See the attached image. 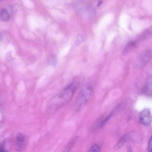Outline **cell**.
<instances>
[{"instance_id": "5bb4252c", "label": "cell", "mask_w": 152, "mask_h": 152, "mask_svg": "<svg viewBox=\"0 0 152 152\" xmlns=\"http://www.w3.org/2000/svg\"><path fill=\"white\" fill-rule=\"evenodd\" d=\"M0 152H7L6 148H5L4 144H3L1 146Z\"/></svg>"}, {"instance_id": "4fadbf2b", "label": "cell", "mask_w": 152, "mask_h": 152, "mask_svg": "<svg viewBox=\"0 0 152 152\" xmlns=\"http://www.w3.org/2000/svg\"><path fill=\"white\" fill-rule=\"evenodd\" d=\"M148 151V152H152V135L150 139L149 142Z\"/></svg>"}, {"instance_id": "2e32d148", "label": "cell", "mask_w": 152, "mask_h": 152, "mask_svg": "<svg viewBox=\"0 0 152 152\" xmlns=\"http://www.w3.org/2000/svg\"><path fill=\"white\" fill-rule=\"evenodd\" d=\"M102 3V1H100L98 3V6H99L100 5H101V4Z\"/></svg>"}, {"instance_id": "ba28073f", "label": "cell", "mask_w": 152, "mask_h": 152, "mask_svg": "<svg viewBox=\"0 0 152 152\" xmlns=\"http://www.w3.org/2000/svg\"><path fill=\"white\" fill-rule=\"evenodd\" d=\"M136 43L134 42H129L125 46L123 50L122 53L125 54L132 50L136 47Z\"/></svg>"}, {"instance_id": "8fae6325", "label": "cell", "mask_w": 152, "mask_h": 152, "mask_svg": "<svg viewBox=\"0 0 152 152\" xmlns=\"http://www.w3.org/2000/svg\"><path fill=\"white\" fill-rule=\"evenodd\" d=\"M100 148L99 146L95 144L93 145L89 149L88 152H100Z\"/></svg>"}, {"instance_id": "277c9868", "label": "cell", "mask_w": 152, "mask_h": 152, "mask_svg": "<svg viewBox=\"0 0 152 152\" xmlns=\"http://www.w3.org/2000/svg\"><path fill=\"white\" fill-rule=\"evenodd\" d=\"M27 141V136L22 133H18L15 137V149L18 152L23 151L25 147Z\"/></svg>"}, {"instance_id": "6da1fadb", "label": "cell", "mask_w": 152, "mask_h": 152, "mask_svg": "<svg viewBox=\"0 0 152 152\" xmlns=\"http://www.w3.org/2000/svg\"><path fill=\"white\" fill-rule=\"evenodd\" d=\"M78 84L73 82L58 94L52 103V107L54 108H59L70 101Z\"/></svg>"}, {"instance_id": "7a4b0ae2", "label": "cell", "mask_w": 152, "mask_h": 152, "mask_svg": "<svg viewBox=\"0 0 152 152\" xmlns=\"http://www.w3.org/2000/svg\"><path fill=\"white\" fill-rule=\"evenodd\" d=\"M92 90V87L88 84L80 92L75 103L76 112H79L83 108L91 97Z\"/></svg>"}, {"instance_id": "8992f818", "label": "cell", "mask_w": 152, "mask_h": 152, "mask_svg": "<svg viewBox=\"0 0 152 152\" xmlns=\"http://www.w3.org/2000/svg\"><path fill=\"white\" fill-rule=\"evenodd\" d=\"M130 139H131V138L129 133L124 135L115 145L114 147L113 150L115 151L118 150Z\"/></svg>"}, {"instance_id": "52a82bcc", "label": "cell", "mask_w": 152, "mask_h": 152, "mask_svg": "<svg viewBox=\"0 0 152 152\" xmlns=\"http://www.w3.org/2000/svg\"><path fill=\"white\" fill-rule=\"evenodd\" d=\"M143 92L147 96H152V81L148 82L145 85Z\"/></svg>"}, {"instance_id": "5b68a950", "label": "cell", "mask_w": 152, "mask_h": 152, "mask_svg": "<svg viewBox=\"0 0 152 152\" xmlns=\"http://www.w3.org/2000/svg\"><path fill=\"white\" fill-rule=\"evenodd\" d=\"M152 117L149 109L145 108L141 111L140 113L139 121L142 124L145 125L151 124Z\"/></svg>"}, {"instance_id": "3957f363", "label": "cell", "mask_w": 152, "mask_h": 152, "mask_svg": "<svg viewBox=\"0 0 152 152\" xmlns=\"http://www.w3.org/2000/svg\"><path fill=\"white\" fill-rule=\"evenodd\" d=\"M152 58V50L147 49L141 53L135 60L134 65L135 67L140 68L144 66Z\"/></svg>"}, {"instance_id": "9a60e30c", "label": "cell", "mask_w": 152, "mask_h": 152, "mask_svg": "<svg viewBox=\"0 0 152 152\" xmlns=\"http://www.w3.org/2000/svg\"><path fill=\"white\" fill-rule=\"evenodd\" d=\"M127 152H132V149L131 146L130 145L126 146Z\"/></svg>"}, {"instance_id": "9c48e42d", "label": "cell", "mask_w": 152, "mask_h": 152, "mask_svg": "<svg viewBox=\"0 0 152 152\" xmlns=\"http://www.w3.org/2000/svg\"><path fill=\"white\" fill-rule=\"evenodd\" d=\"M78 138V136H76L72 139L65 147L62 152H69L71 148L77 142Z\"/></svg>"}, {"instance_id": "30bf717a", "label": "cell", "mask_w": 152, "mask_h": 152, "mask_svg": "<svg viewBox=\"0 0 152 152\" xmlns=\"http://www.w3.org/2000/svg\"><path fill=\"white\" fill-rule=\"evenodd\" d=\"M0 16L3 21H7L9 18V13L6 10L2 9L0 12Z\"/></svg>"}, {"instance_id": "7c38bea8", "label": "cell", "mask_w": 152, "mask_h": 152, "mask_svg": "<svg viewBox=\"0 0 152 152\" xmlns=\"http://www.w3.org/2000/svg\"><path fill=\"white\" fill-rule=\"evenodd\" d=\"M113 113L114 112L113 111L111 112L101 122L100 124V128L102 127L112 117Z\"/></svg>"}]
</instances>
